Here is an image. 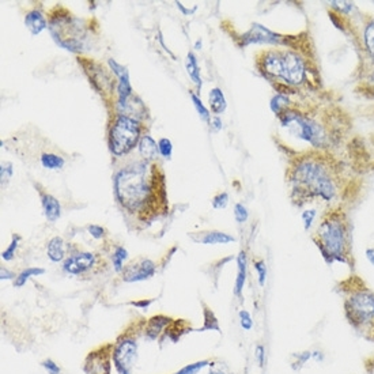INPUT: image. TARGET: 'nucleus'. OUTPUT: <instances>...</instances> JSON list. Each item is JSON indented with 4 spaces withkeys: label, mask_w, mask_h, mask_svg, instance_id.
I'll return each mask as SVG.
<instances>
[{
    "label": "nucleus",
    "mask_w": 374,
    "mask_h": 374,
    "mask_svg": "<svg viewBox=\"0 0 374 374\" xmlns=\"http://www.w3.org/2000/svg\"><path fill=\"white\" fill-rule=\"evenodd\" d=\"M291 200L304 206L313 200L332 203L343 191L342 162L327 151H310L297 156L287 170Z\"/></svg>",
    "instance_id": "1"
},
{
    "label": "nucleus",
    "mask_w": 374,
    "mask_h": 374,
    "mask_svg": "<svg viewBox=\"0 0 374 374\" xmlns=\"http://www.w3.org/2000/svg\"><path fill=\"white\" fill-rule=\"evenodd\" d=\"M114 191L121 206L142 218L154 216L168 206L164 173L148 161L121 169L114 177Z\"/></svg>",
    "instance_id": "2"
},
{
    "label": "nucleus",
    "mask_w": 374,
    "mask_h": 374,
    "mask_svg": "<svg viewBox=\"0 0 374 374\" xmlns=\"http://www.w3.org/2000/svg\"><path fill=\"white\" fill-rule=\"evenodd\" d=\"M312 241L328 265L340 263L354 269L352 222L343 207L331 206L324 211Z\"/></svg>",
    "instance_id": "3"
},
{
    "label": "nucleus",
    "mask_w": 374,
    "mask_h": 374,
    "mask_svg": "<svg viewBox=\"0 0 374 374\" xmlns=\"http://www.w3.org/2000/svg\"><path fill=\"white\" fill-rule=\"evenodd\" d=\"M336 292L343 301L344 319L352 331L374 343V290L355 273L336 285Z\"/></svg>",
    "instance_id": "4"
},
{
    "label": "nucleus",
    "mask_w": 374,
    "mask_h": 374,
    "mask_svg": "<svg viewBox=\"0 0 374 374\" xmlns=\"http://www.w3.org/2000/svg\"><path fill=\"white\" fill-rule=\"evenodd\" d=\"M282 127L290 131L294 136L308 142L317 151H327L340 142L344 132L343 121H338L335 116L317 119L309 113L298 112L291 106L278 114Z\"/></svg>",
    "instance_id": "5"
},
{
    "label": "nucleus",
    "mask_w": 374,
    "mask_h": 374,
    "mask_svg": "<svg viewBox=\"0 0 374 374\" xmlns=\"http://www.w3.org/2000/svg\"><path fill=\"white\" fill-rule=\"evenodd\" d=\"M259 70L267 78L281 79L283 86H300L308 76L304 57L296 52L271 49L261 52L258 57Z\"/></svg>",
    "instance_id": "6"
},
{
    "label": "nucleus",
    "mask_w": 374,
    "mask_h": 374,
    "mask_svg": "<svg viewBox=\"0 0 374 374\" xmlns=\"http://www.w3.org/2000/svg\"><path fill=\"white\" fill-rule=\"evenodd\" d=\"M141 139V125L136 120L125 114L117 116L109 135V146L114 155L121 156L129 152Z\"/></svg>",
    "instance_id": "7"
},
{
    "label": "nucleus",
    "mask_w": 374,
    "mask_h": 374,
    "mask_svg": "<svg viewBox=\"0 0 374 374\" xmlns=\"http://www.w3.org/2000/svg\"><path fill=\"white\" fill-rule=\"evenodd\" d=\"M49 29L60 47L71 52L82 51L85 30L75 18L71 15L56 16L52 19Z\"/></svg>",
    "instance_id": "8"
},
{
    "label": "nucleus",
    "mask_w": 374,
    "mask_h": 374,
    "mask_svg": "<svg viewBox=\"0 0 374 374\" xmlns=\"http://www.w3.org/2000/svg\"><path fill=\"white\" fill-rule=\"evenodd\" d=\"M137 342L132 336L121 335L116 340L112 351L114 367L119 374H131L136 361Z\"/></svg>",
    "instance_id": "9"
},
{
    "label": "nucleus",
    "mask_w": 374,
    "mask_h": 374,
    "mask_svg": "<svg viewBox=\"0 0 374 374\" xmlns=\"http://www.w3.org/2000/svg\"><path fill=\"white\" fill-rule=\"evenodd\" d=\"M113 351V344H106L98 350L91 351L85 361L86 374H110V357Z\"/></svg>",
    "instance_id": "10"
},
{
    "label": "nucleus",
    "mask_w": 374,
    "mask_h": 374,
    "mask_svg": "<svg viewBox=\"0 0 374 374\" xmlns=\"http://www.w3.org/2000/svg\"><path fill=\"white\" fill-rule=\"evenodd\" d=\"M156 271L155 263L148 259H136V260L131 261L123 268V281L124 282H141L150 279L154 277Z\"/></svg>",
    "instance_id": "11"
},
{
    "label": "nucleus",
    "mask_w": 374,
    "mask_h": 374,
    "mask_svg": "<svg viewBox=\"0 0 374 374\" xmlns=\"http://www.w3.org/2000/svg\"><path fill=\"white\" fill-rule=\"evenodd\" d=\"M282 37L275 34L264 26L259 24H253L252 28L242 35V45H249V44H281Z\"/></svg>",
    "instance_id": "12"
},
{
    "label": "nucleus",
    "mask_w": 374,
    "mask_h": 374,
    "mask_svg": "<svg viewBox=\"0 0 374 374\" xmlns=\"http://www.w3.org/2000/svg\"><path fill=\"white\" fill-rule=\"evenodd\" d=\"M95 265V254L90 252H82V253L74 254L64 261L63 268L64 271L72 275H81L87 272Z\"/></svg>",
    "instance_id": "13"
},
{
    "label": "nucleus",
    "mask_w": 374,
    "mask_h": 374,
    "mask_svg": "<svg viewBox=\"0 0 374 374\" xmlns=\"http://www.w3.org/2000/svg\"><path fill=\"white\" fill-rule=\"evenodd\" d=\"M170 323H172V319L164 316V314L151 317L146 324V329H144L146 338L150 340H155L161 335V332L165 331Z\"/></svg>",
    "instance_id": "14"
},
{
    "label": "nucleus",
    "mask_w": 374,
    "mask_h": 374,
    "mask_svg": "<svg viewBox=\"0 0 374 374\" xmlns=\"http://www.w3.org/2000/svg\"><path fill=\"white\" fill-rule=\"evenodd\" d=\"M25 26L30 31L33 35L40 34L44 29L47 28V19L44 18V15L37 10L28 12L25 16Z\"/></svg>",
    "instance_id": "15"
},
{
    "label": "nucleus",
    "mask_w": 374,
    "mask_h": 374,
    "mask_svg": "<svg viewBox=\"0 0 374 374\" xmlns=\"http://www.w3.org/2000/svg\"><path fill=\"white\" fill-rule=\"evenodd\" d=\"M246 253L245 250H241L237 258V265H238V272L237 278H235V285H234V294L237 297H241V292L244 290L246 282Z\"/></svg>",
    "instance_id": "16"
},
{
    "label": "nucleus",
    "mask_w": 374,
    "mask_h": 374,
    "mask_svg": "<svg viewBox=\"0 0 374 374\" xmlns=\"http://www.w3.org/2000/svg\"><path fill=\"white\" fill-rule=\"evenodd\" d=\"M43 208L44 214L47 216L49 222H56L60 215H62V208L58 204L57 199L52 195H44L43 196Z\"/></svg>",
    "instance_id": "17"
},
{
    "label": "nucleus",
    "mask_w": 374,
    "mask_h": 374,
    "mask_svg": "<svg viewBox=\"0 0 374 374\" xmlns=\"http://www.w3.org/2000/svg\"><path fill=\"white\" fill-rule=\"evenodd\" d=\"M139 152H141V155L143 156L144 161L150 162L160 152V148H158V144L155 143V141L150 135H144V136H142L141 142H139Z\"/></svg>",
    "instance_id": "18"
},
{
    "label": "nucleus",
    "mask_w": 374,
    "mask_h": 374,
    "mask_svg": "<svg viewBox=\"0 0 374 374\" xmlns=\"http://www.w3.org/2000/svg\"><path fill=\"white\" fill-rule=\"evenodd\" d=\"M199 241L206 245H215V244H229V242H234L235 238L233 235L227 233H222V231H206L200 235Z\"/></svg>",
    "instance_id": "19"
},
{
    "label": "nucleus",
    "mask_w": 374,
    "mask_h": 374,
    "mask_svg": "<svg viewBox=\"0 0 374 374\" xmlns=\"http://www.w3.org/2000/svg\"><path fill=\"white\" fill-rule=\"evenodd\" d=\"M208 102H210V108L214 114H221L226 110V98L225 94L222 93V90L215 87L210 91L208 94Z\"/></svg>",
    "instance_id": "20"
},
{
    "label": "nucleus",
    "mask_w": 374,
    "mask_h": 374,
    "mask_svg": "<svg viewBox=\"0 0 374 374\" xmlns=\"http://www.w3.org/2000/svg\"><path fill=\"white\" fill-rule=\"evenodd\" d=\"M363 48L366 51L367 56L371 58L374 63V18H370L365 24L363 28Z\"/></svg>",
    "instance_id": "21"
},
{
    "label": "nucleus",
    "mask_w": 374,
    "mask_h": 374,
    "mask_svg": "<svg viewBox=\"0 0 374 374\" xmlns=\"http://www.w3.org/2000/svg\"><path fill=\"white\" fill-rule=\"evenodd\" d=\"M48 258L52 261L58 263L64 259L66 249H64V241L62 237H53L48 244Z\"/></svg>",
    "instance_id": "22"
},
{
    "label": "nucleus",
    "mask_w": 374,
    "mask_h": 374,
    "mask_svg": "<svg viewBox=\"0 0 374 374\" xmlns=\"http://www.w3.org/2000/svg\"><path fill=\"white\" fill-rule=\"evenodd\" d=\"M187 71H188V75L191 76V79L193 81L196 86L202 87V78H200V70L199 67H198V60H196V56L189 52L188 53V57H187Z\"/></svg>",
    "instance_id": "23"
},
{
    "label": "nucleus",
    "mask_w": 374,
    "mask_h": 374,
    "mask_svg": "<svg viewBox=\"0 0 374 374\" xmlns=\"http://www.w3.org/2000/svg\"><path fill=\"white\" fill-rule=\"evenodd\" d=\"M43 273H45V269L44 268L24 269V271H22V272H21L19 275L15 278V281H14V286H15V287H22V286H24L31 277H38V275H43Z\"/></svg>",
    "instance_id": "24"
},
{
    "label": "nucleus",
    "mask_w": 374,
    "mask_h": 374,
    "mask_svg": "<svg viewBox=\"0 0 374 374\" xmlns=\"http://www.w3.org/2000/svg\"><path fill=\"white\" fill-rule=\"evenodd\" d=\"M288 106H291V102H290V98L285 94H277L275 97L271 100V109L275 114H279L281 112L288 108Z\"/></svg>",
    "instance_id": "25"
},
{
    "label": "nucleus",
    "mask_w": 374,
    "mask_h": 374,
    "mask_svg": "<svg viewBox=\"0 0 374 374\" xmlns=\"http://www.w3.org/2000/svg\"><path fill=\"white\" fill-rule=\"evenodd\" d=\"M41 164H43L44 168L55 170V169H62L64 166V160L56 154H43Z\"/></svg>",
    "instance_id": "26"
},
{
    "label": "nucleus",
    "mask_w": 374,
    "mask_h": 374,
    "mask_svg": "<svg viewBox=\"0 0 374 374\" xmlns=\"http://www.w3.org/2000/svg\"><path fill=\"white\" fill-rule=\"evenodd\" d=\"M207 366H214V362H211V361H199V362L191 363V365L184 366L183 369H180L174 374H198L200 370H203Z\"/></svg>",
    "instance_id": "27"
},
{
    "label": "nucleus",
    "mask_w": 374,
    "mask_h": 374,
    "mask_svg": "<svg viewBox=\"0 0 374 374\" xmlns=\"http://www.w3.org/2000/svg\"><path fill=\"white\" fill-rule=\"evenodd\" d=\"M204 329H211V331L214 329V331L221 332L218 319L215 317L214 312L207 306H204V325H203L202 331H204Z\"/></svg>",
    "instance_id": "28"
},
{
    "label": "nucleus",
    "mask_w": 374,
    "mask_h": 374,
    "mask_svg": "<svg viewBox=\"0 0 374 374\" xmlns=\"http://www.w3.org/2000/svg\"><path fill=\"white\" fill-rule=\"evenodd\" d=\"M292 358H294L291 363L292 370H301L305 366V363L308 362L309 359H312V351L306 350L298 352V354H292Z\"/></svg>",
    "instance_id": "29"
},
{
    "label": "nucleus",
    "mask_w": 374,
    "mask_h": 374,
    "mask_svg": "<svg viewBox=\"0 0 374 374\" xmlns=\"http://www.w3.org/2000/svg\"><path fill=\"white\" fill-rule=\"evenodd\" d=\"M127 258H128V252H127L123 246H117L113 253V267L117 272H121V271H123V268H124L123 263H124V260Z\"/></svg>",
    "instance_id": "30"
},
{
    "label": "nucleus",
    "mask_w": 374,
    "mask_h": 374,
    "mask_svg": "<svg viewBox=\"0 0 374 374\" xmlns=\"http://www.w3.org/2000/svg\"><path fill=\"white\" fill-rule=\"evenodd\" d=\"M253 267L259 275V285L263 287L265 285V279H267V265L263 259H256L253 260Z\"/></svg>",
    "instance_id": "31"
},
{
    "label": "nucleus",
    "mask_w": 374,
    "mask_h": 374,
    "mask_svg": "<svg viewBox=\"0 0 374 374\" xmlns=\"http://www.w3.org/2000/svg\"><path fill=\"white\" fill-rule=\"evenodd\" d=\"M191 98H192V102H193V105H195L196 110H198V113H199L200 119L204 121L210 120V113H208V110L206 109V106L203 105L202 100H200V98L193 93H191Z\"/></svg>",
    "instance_id": "32"
},
{
    "label": "nucleus",
    "mask_w": 374,
    "mask_h": 374,
    "mask_svg": "<svg viewBox=\"0 0 374 374\" xmlns=\"http://www.w3.org/2000/svg\"><path fill=\"white\" fill-rule=\"evenodd\" d=\"M21 237L19 235H12V241L11 244L8 245V248L6 250H3V253H2V258H3V260L6 261H10L12 260V258H14V254H15V250L16 248H18V242H19Z\"/></svg>",
    "instance_id": "33"
},
{
    "label": "nucleus",
    "mask_w": 374,
    "mask_h": 374,
    "mask_svg": "<svg viewBox=\"0 0 374 374\" xmlns=\"http://www.w3.org/2000/svg\"><path fill=\"white\" fill-rule=\"evenodd\" d=\"M158 148H160L161 155L166 158V160H170L172 158V152H173V146L172 142L166 139V137H162L160 142H158Z\"/></svg>",
    "instance_id": "34"
},
{
    "label": "nucleus",
    "mask_w": 374,
    "mask_h": 374,
    "mask_svg": "<svg viewBox=\"0 0 374 374\" xmlns=\"http://www.w3.org/2000/svg\"><path fill=\"white\" fill-rule=\"evenodd\" d=\"M248 210H246V207L241 203H237L235 206H234V218L237 221L238 223H244L248 221Z\"/></svg>",
    "instance_id": "35"
},
{
    "label": "nucleus",
    "mask_w": 374,
    "mask_h": 374,
    "mask_svg": "<svg viewBox=\"0 0 374 374\" xmlns=\"http://www.w3.org/2000/svg\"><path fill=\"white\" fill-rule=\"evenodd\" d=\"M240 324H241L242 329H245V331H250L252 329V327H253V320H252V316H250V313L248 310L242 309L241 312H240Z\"/></svg>",
    "instance_id": "36"
},
{
    "label": "nucleus",
    "mask_w": 374,
    "mask_h": 374,
    "mask_svg": "<svg viewBox=\"0 0 374 374\" xmlns=\"http://www.w3.org/2000/svg\"><path fill=\"white\" fill-rule=\"evenodd\" d=\"M316 210H306L304 211L302 214V222H304V229L306 231H309V229L312 227L313 222H314V218H316Z\"/></svg>",
    "instance_id": "37"
},
{
    "label": "nucleus",
    "mask_w": 374,
    "mask_h": 374,
    "mask_svg": "<svg viewBox=\"0 0 374 374\" xmlns=\"http://www.w3.org/2000/svg\"><path fill=\"white\" fill-rule=\"evenodd\" d=\"M227 203H229V195L226 192H222V193H219L212 199V207L214 208H225L227 206Z\"/></svg>",
    "instance_id": "38"
},
{
    "label": "nucleus",
    "mask_w": 374,
    "mask_h": 374,
    "mask_svg": "<svg viewBox=\"0 0 374 374\" xmlns=\"http://www.w3.org/2000/svg\"><path fill=\"white\" fill-rule=\"evenodd\" d=\"M43 367L48 371V374H60V367L57 366V363L53 362L52 359H45L43 361Z\"/></svg>",
    "instance_id": "39"
},
{
    "label": "nucleus",
    "mask_w": 374,
    "mask_h": 374,
    "mask_svg": "<svg viewBox=\"0 0 374 374\" xmlns=\"http://www.w3.org/2000/svg\"><path fill=\"white\" fill-rule=\"evenodd\" d=\"M254 357H256V361H258L259 366L263 367L265 362V347L263 344H258L256 348H254Z\"/></svg>",
    "instance_id": "40"
},
{
    "label": "nucleus",
    "mask_w": 374,
    "mask_h": 374,
    "mask_svg": "<svg viewBox=\"0 0 374 374\" xmlns=\"http://www.w3.org/2000/svg\"><path fill=\"white\" fill-rule=\"evenodd\" d=\"M87 229H89V233L91 234L95 240H101V238L105 235V230H104V227L98 226V225H90Z\"/></svg>",
    "instance_id": "41"
},
{
    "label": "nucleus",
    "mask_w": 374,
    "mask_h": 374,
    "mask_svg": "<svg viewBox=\"0 0 374 374\" xmlns=\"http://www.w3.org/2000/svg\"><path fill=\"white\" fill-rule=\"evenodd\" d=\"M11 175H12L11 164H3V165H2V172H0V177H2V184H4V181H8Z\"/></svg>",
    "instance_id": "42"
},
{
    "label": "nucleus",
    "mask_w": 374,
    "mask_h": 374,
    "mask_svg": "<svg viewBox=\"0 0 374 374\" xmlns=\"http://www.w3.org/2000/svg\"><path fill=\"white\" fill-rule=\"evenodd\" d=\"M152 301L154 300H142V301H132L131 305L135 306V308H139V309H147L150 305L152 304Z\"/></svg>",
    "instance_id": "43"
},
{
    "label": "nucleus",
    "mask_w": 374,
    "mask_h": 374,
    "mask_svg": "<svg viewBox=\"0 0 374 374\" xmlns=\"http://www.w3.org/2000/svg\"><path fill=\"white\" fill-rule=\"evenodd\" d=\"M14 277H15V275L12 272H10L7 268H2V271H0V279H2V281H4V279H12Z\"/></svg>",
    "instance_id": "44"
},
{
    "label": "nucleus",
    "mask_w": 374,
    "mask_h": 374,
    "mask_svg": "<svg viewBox=\"0 0 374 374\" xmlns=\"http://www.w3.org/2000/svg\"><path fill=\"white\" fill-rule=\"evenodd\" d=\"M365 253H366V259L369 260V263L374 267V248H367Z\"/></svg>",
    "instance_id": "45"
},
{
    "label": "nucleus",
    "mask_w": 374,
    "mask_h": 374,
    "mask_svg": "<svg viewBox=\"0 0 374 374\" xmlns=\"http://www.w3.org/2000/svg\"><path fill=\"white\" fill-rule=\"evenodd\" d=\"M312 359H314L316 362H320L324 359V354L321 351H312Z\"/></svg>",
    "instance_id": "46"
},
{
    "label": "nucleus",
    "mask_w": 374,
    "mask_h": 374,
    "mask_svg": "<svg viewBox=\"0 0 374 374\" xmlns=\"http://www.w3.org/2000/svg\"><path fill=\"white\" fill-rule=\"evenodd\" d=\"M211 123H212V124H211V125L214 127L215 131H219V129L222 128V123H221V120H219L218 117H215L214 120L211 121Z\"/></svg>",
    "instance_id": "47"
},
{
    "label": "nucleus",
    "mask_w": 374,
    "mask_h": 374,
    "mask_svg": "<svg viewBox=\"0 0 374 374\" xmlns=\"http://www.w3.org/2000/svg\"><path fill=\"white\" fill-rule=\"evenodd\" d=\"M200 48H202V41H198L196 43V49H200Z\"/></svg>",
    "instance_id": "48"
}]
</instances>
